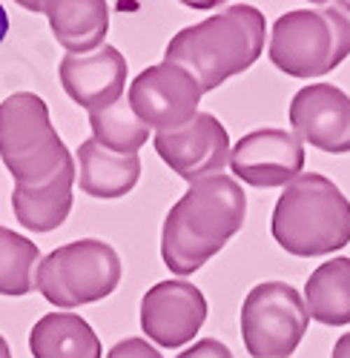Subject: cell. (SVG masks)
<instances>
[{
  "mask_svg": "<svg viewBox=\"0 0 350 358\" xmlns=\"http://www.w3.org/2000/svg\"><path fill=\"white\" fill-rule=\"evenodd\" d=\"M247 195L236 178L213 175L190 184L161 229V258L175 275H192L244 227Z\"/></svg>",
  "mask_w": 350,
  "mask_h": 358,
  "instance_id": "cell-1",
  "label": "cell"
},
{
  "mask_svg": "<svg viewBox=\"0 0 350 358\" xmlns=\"http://www.w3.org/2000/svg\"><path fill=\"white\" fill-rule=\"evenodd\" d=\"M267 23L255 6L236 3L224 12L187 26L167 43L164 61L187 69L201 92H213L232 75L250 69L265 49Z\"/></svg>",
  "mask_w": 350,
  "mask_h": 358,
  "instance_id": "cell-2",
  "label": "cell"
},
{
  "mask_svg": "<svg viewBox=\"0 0 350 358\" xmlns=\"http://www.w3.org/2000/svg\"><path fill=\"white\" fill-rule=\"evenodd\" d=\"M270 232L296 258L330 255L350 244V201L330 178L302 172L279 195Z\"/></svg>",
  "mask_w": 350,
  "mask_h": 358,
  "instance_id": "cell-3",
  "label": "cell"
},
{
  "mask_svg": "<svg viewBox=\"0 0 350 358\" xmlns=\"http://www.w3.org/2000/svg\"><path fill=\"white\" fill-rule=\"evenodd\" d=\"M350 55V12L310 6L284 12L270 32V61L290 78H325Z\"/></svg>",
  "mask_w": 350,
  "mask_h": 358,
  "instance_id": "cell-4",
  "label": "cell"
},
{
  "mask_svg": "<svg viewBox=\"0 0 350 358\" xmlns=\"http://www.w3.org/2000/svg\"><path fill=\"white\" fill-rule=\"evenodd\" d=\"M0 161L15 187H41L72 161L41 95L15 92L0 103Z\"/></svg>",
  "mask_w": 350,
  "mask_h": 358,
  "instance_id": "cell-5",
  "label": "cell"
},
{
  "mask_svg": "<svg viewBox=\"0 0 350 358\" xmlns=\"http://www.w3.org/2000/svg\"><path fill=\"white\" fill-rule=\"evenodd\" d=\"M121 284V258L106 241L80 238L52 250L35 275V289L52 307L75 310L112 295Z\"/></svg>",
  "mask_w": 350,
  "mask_h": 358,
  "instance_id": "cell-6",
  "label": "cell"
},
{
  "mask_svg": "<svg viewBox=\"0 0 350 358\" xmlns=\"http://www.w3.org/2000/svg\"><path fill=\"white\" fill-rule=\"evenodd\" d=\"M241 338L253 358H290L307 333V307L296 287L265 281L247 292L241 307Z\"/></svg>",
  "mask_w": 350,
  "mask_h": 358,
  "instance_id": "cell-7",
  "label": "cell"
},
{
  "mask_svg": "<svg viewBox=\"0 0 350 358\" xmlns=\"http://www.w3.org/2000/svg\"><path fill=\"white\" fill-rule=\"evenodd\" d=\"M198 80L175 64L147 66L130 83V106L150 129L172 132L187 127L198 115L201 103Z\"/></svg>",
  "mask_w": 350,
  "mask_h": 358,
  "instance_id": "cell-8",
  "label": "cell"
},
{
  "mask_svg": "<svg viewBox=\"0 0 350 358\" xmlns=\"http://www.w3.org/2000/svg\"><path fill=\"white\" fill-rule=\"evenodd\" d=\"M155 152L172 172H178L184 181L195 184L204 178L221 175V169L230 164L232 146L218 117L210 112H198L187 127L158 132Z\"/></svg>",
  "mask_w": 350,
  "mask_h": 358,
  "instance_id": "cell-9",
  "label": "cell"
},
{
  "mask_svg": "<svg viewBox=\"0 0 350 358\" xmlns=\"http://www.w3.org/2000/svg\"><path fill=\"white\" fill-rule=\"evenodd\" d=\"M230 169L258 189L287 187L304 172V143L287 129H255L232 146Z\"/></svg>",
  "mask_w": 350,
  "mask_h": 358,
  "instance_id": "cell-10",
  "label": "cell"
},
{
  "mask_svg": "<svg viewBox=\"0 0 350 358\" xmlns=\"http://www.w3.org/2000/svg\"><path fill=\"white\" fill-rule=\"evenodd\" d=\"M207 321V298L190 281H158L141 298V330L158 347H184Z\"/></svg>",
  "mask_w": 350,
  "mask_h": 358,
  "instance_id": "cell-11",
  "label": "cell"
},
{
  "mask_svg": "<svg viewBox=\"0 0 350 358\" xmlns=\"http://www.w3.org/2000/svg\"><path fill=\"white\" fill-rule=\"evenodd\" d=\"M290 127L302 143L330 155L350 152V95L333 83H310L290 101Z\"/></svg>",
  "mask_w": 350,
  "mask_h": 358,
  "instance_id": "cell-12",
  "label": "cell"
},
{
  "mask_svg": "<svg viewBox=\"0 0 350 358\" xmlns=\"http://www.w3.org/2000/svg\"><path fill=\"white\" fill-rule=\"evenodd\" d=\"M127 72L124 55L115 46H101L92 55H66L57 66L64 92L86 112H101L124 101Z\"/></svg>",
  "mask_w": 350,
  "mask_h": 358,
  "instance_id": "cell-13",
  "label": "cell"
},
{
  "mask_svg": "<svg viewBox=\"0 0 350 358\" xmlns=\"http://www.w3.org/2000/svg\"><path fill=\"white\" fill-rule=\"evenodd\" d=\"M26 6L49 17L55 41L69 55H92L104 46L109 29V6L104 0H46Z\"/></svg>",
  "mask_w": 350,
  "mask_h": 358,
  "instance_id": "cell-14",
  "label": "cell"
},
{
  "mask_svg": "<svg viewBox=\"0 0 350 358\" xmlns=\"http://www.w3.org/2000/svg\"><path fill=\"white\" fill-rule=\"evenodd\" d=\"M75 161H69L55 178L41 187H15L12 210L29 232H52L72 213V184H75Z\"/></svg>",
  "mask_w": 350,
  "mask_h": 358,
  "instance_id": "cell-15",
  "label": "cell"
},
{
  "mask_svg": "<svg viewBox=\"0 0 350 358\" xmlns=\"http://www.w3.org/2000/svg\"><path fill=\"white\" fill-rule=\"evenodd\" d=\"M141 178L138 155H115L95 138L78 146V187L92 198H124Z\"/></svg>",
  "mask_w": 350,
  "mask_h": 358,
  "instance_id": "cell-16",
  "label": "cell"
},
{
  "mask_svg": "<svg viewBox=\"0 0 350 358\" xmlns=\"http://www.w3.org/2000/svg\"><path fill=\"white\" fill-rule=\"evenodd\" d=\"M29 350L35 358H101L98 333L75 313H49L43 315L32 333Z\"/></svg>",
  "mask_w": 350,
  "mask_h": 358,
  "instance_id": "cell-17",
  "label": "cell"
},
{
  "mask_svg": "<svg viewBox=\"0 0 350 358\" xmlns=\"http://www.w3.org/2000/svg\"><path fill=\"white\" fill-rule=\"evenodd\" d=\"M307 315L325 327L350 324V258L318 264L304 287Z\"/></svg>",
  "mask_w": 350,
  "mask_h": 358,
  "instance_id": "cell-18",
  "label": "cell"
},
{
  "mask_svg": "<svg viewBox=\"0 0 350 358\" xmlns=\"http://www.w3.org/2000/svg\"><path fill=\"white\" fill-rule=\"evenodd\" d=\"M92 138L115 155H138V149L147 143L150 127L132 112L130 101H118L109 109L90 112Z\"/></svg>",
  "mask_w": 350,
  "mask_h": 358,
  "instance_id": "cell-19",
  "label": "cell"
},
{
  "mask_svg": "<svg viewBox=\"0 0 350 358\" xmlns=\"http://www.w3.org/2000/svg\"><path fill=\"white\" fill-rule=\"evenodd\" d=\"M38 264H41V252L29 238L0 227V295L32 292Z\"/></svg>",
  "mask_w": 350,
  "mask_h": 358,
  "instance_id": "cell-20",
  "label": "cell"
},
{
  "mask_svg": "<svg viewBox=\"0 0 350 358\" xmlns=\"http://www.w3.org/2000/svg\"><path fill=\"white\" fill-rule=\"evenodd\" d=\"M106 358H164L147 338H124L118 341Z\"/></svg>",
  "mask_w": 350,
  "mask_h": 358,
  "instance_id": "cell-21",
  "label": "cell"
},
{
  "mask_svg": "<svg viewBox=\"0 0 350 358\" xmlns=\"http://www.w3.org/2000/svg\"><path fill=\"white\" fill-rule=\"evenodd\" d=\"M175 358H232V352L216 338H201L192 347H187L184 352H178Z\"/></svg>",
  "mask_w": 350,
  "mask_h": 358,
  "instance_id": "cell-22",
  "label": "cell"
},
{
  "mask_svg": "<svg viewBox=\"0 0 350 358\" xmlns=\"http://www.w3.org/2000/svg\"><path fill=\"white\" fill-rule=\"evenodd\" d=\"M333 358H350V333H344L336 347H333Z\"/></svg>",
  "mask_w": 350,
  "mask_h": 358,
  "instance_id": "cell-23",
  "label": "cell"
},
{
  "mask_svg": "<svg viewBox=\"0 0 350 358\" xmlns=\"http://www.w3.org/2000/svg\"><path fill=\"white\" fill-rule=\"evenodd\" d=\"M6 32H9V15H6V9H4V3H0V43H4V38H6Z\"/></svg>",
  "mask_w": 350,
  "mask_h": 358,
  "instance_id": "cell-24",
  "label": "cell"
},
{
  "mask_svg": "<svg viewBox=\"0 0 350 358\" xmlns=\"http://www.w3.org/2000/svg\"><path fill=\"white\" fill-rule=\"evenodd\" d=\"M0 358H12V352H9V344H6V338L0 336Z\"/></svg>",
  "mask_w": 350,
  "mask_h": 358,
  "instance_id": "cell-25",
  "label": "cell"
}]
</instances>
